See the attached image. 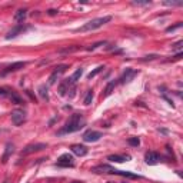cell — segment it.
I'll use <instances>...</instances> for the list:
<instances>
[{
  "label": "cell",
  "instance_id": "obj_1",
  "mask_svg": "<svg viewBox=\"0 0 183 183\" xmlns=\"http://www.w3.org/2000/svg\"><path fill=\"white\" fill-rule=\"evenodd\" d=\"M84 127V119L82 115H79V113H74V115H72L70 119L66 122V125L57 132L59 136H62V134H67V133H73V132H77V130H80V129H83Z\"/></svg>",
  "mask_w": 183,
  "mask_h": 183
},
{
  "label": "cell",
  "instance_id": "obj_2",
  "mask_svg": "<svg viewBox=\"0 0 183 183\" xmlns=\"http://www.w3.org/2000/svg\"><path fill=\"white\" fill-rule=\"evenodd\" d=\"M112 20V17L110 16H103V17H97V19H93V20H90V22H87L86 24H83L82 27H79L76 32H92V30H96V29H99L102 27L103 24H106V23H109Z\"/></svg>",
  "mask_w": 183,
  "mask_h": 183
},
{
  "label": "cell",
  "instance_id": "obj_3",
  "mask_svg": "<svg viewBox=\"0 0 183 183\" xmlns=\"http://www.w3.org/2000/svg\"><path fill=\"white\" fill-rule=\"evenodd\" d=\"M47 145L46 143H33V145H27L24 149L22 150V156H27V154H32V153H36V152H40V150L46 149Z\"/></svg>",
  "mask_w": 183,
  "mask_h": 183
},
{
  "label": "cell",
  "instance_id": "obj_4",
  "mask_svg": "<svg viewBox=\"0 0 183 183\" xmlns=\"http://www.w3.org/2000/svg\"><path fill=\"white\" fill-rule=\"evenodd\" d=\"M56 165L59 167H73L74 166V159H73L72 154L65 153V154H62V156L57 159V163H56Z\"/></svg>",
  "mask_w": 183,
  "mask_h": 183
},
{
  "label": "cell",
  "instance_id": "obj_5",
  "mask_svg": "<svg viewBox=\"0 0 183 183\" xmlns=\"http://www.w3.org/2000/svg\"><path fill=\"white\" fill-rule=\"evenodd\" d=\"M26 120V113L23 110H15L12 112V122L15 126H20Z\"/></svg>",
  "mask_w": 183,
  "mask_h": 183
},
{
  "label": "cell",
  "instance_id": "obj_6",
  "mask_svg": "<svg viewBox=\"0 0 183 183\" xmlns=\"http://www.w3.org/2000/svg\"><path fill=\"white\" fill-rule=\"evenodd\" d=\"M100 137H102V133L100 132H96V130H89L83 134V140L86 143H95L97 142Z\"/></svg>",
  "mask_w": 183,
  "mask_h": 183
},
{
  "label": "cell",
  "instance_id": "obj_7",
  "mask_svg": "<svg viewBox=\"0 0 183 183\" xmlns=\"http://www.w3.org/2000/svg\"><path fill=\"white\" fill-rule=\"evenodd\" d=\"M160 159H162V156L157 152H148L145 156V160L148 165H157L160 162Z\"/></svg>",
  "mask_w": 183,
  "mask_h": 183
},
{
  "label": "cell",
  "instance_id": "obj_8",
  "mask_svg": "<svg viewBox=\"0 0 183 183\" xmlns=\"http://www.w3.org/2000/svg\"><path fill=\"white\" fill-rule=\"evenodd\" d=\"M73 84L74 83H73V80H72L70 77H69V79H65L62 83L59 84V95H60V96H66L69 89H70Z\"/></svg>",
  "mask_w": 183,
  "mask_h": 183
},
{
  "label": "cell",
  "instance_id": "obj_9",
  "mask_svg": "<svg viewBox=\"0 0 183 183\" xmlns=\"http://www.w3.org/2000/svg\"><path fill=\"white\" fill-rule=\"evenodd\" d=\"M136 74H137V72H136V70H133V69H126V72L120 76L119 83H127V82H130Z\"/></svg>",
  "mask_w": 183,
  "mask_h": 183
},
{
  "label": "cell",
  "instance_id": "obj_10",
  "mask_svg": "<svg viewBox=\"0 0 183 183\" xmlns=\"http://www.w3.org/2000/svg\"><path fill=\"white\" fill-rule=\"evenodd\" d=\"M26 29H27L26 26H23V24H17V26H15V27H13V29H12L9 33L6 34V39H7V40H10V39H15L16 36H19L20 33H23Z\"/></svg>",
  "mask_w": 183,
  "mask_h": 183
},
{
  "label": "cell",
  "instance_id": "obj_11",
  "mask_svg": "<svg viewBox=\"0 0 183 183\" xmlns=\"http://www.w3.org/2000/svg\"><path fill=\"white\" fill-rule=\"evenodd\" d=\"M13 152H15V145H13V143H7V145H6V149H4V153H3V156H1V163H3V165L7 163V160H9V157L13 154Z\"/></svg>",
  "mask_w": 183,
  "mask_h": 183
},
{
  "label": "cell",
  "instance_id": "obj_12",
  "mask_svg": "<svg viewBox=\"0 0 183 183\" xmlns=\"http://www.w3.org/2000/svg\"><path fill=\"white\" fill-rule=\"evenodd\" d=\"M70 149H72V152H73L76 156H80V157H83V156H86V154L89 153V149H87L86 146H83V145H73Z\"/></svg>",
  "mask_w": 183,
  "mask_h": 183
},
{
  "label": "cell",
  "instance_id": "obj_13",
  "mask_svg": "<svg viewBox=\"0 0 183 183\" xmlns=\"http://www.w3.org/2000/svg\"><path fill=\"white\" fill-rule=\"evenodd\" d=\"M24 66H26V62H16V63H12V65H9V66L4 69L3 74H6V73H10V72H17V70L23 69Z\"/></svg>",
  "mask_w": 183,
  "mask_h": 183
},
{
  "label": "cell",
  "instance_id": "obj_14",
  "mask_svg": "<svg viewBox=\"0 0 183 183\" xmlns=\"http://www.w3.org/2000/svg\"><path fill=\"white\" fill-rule=\"evenodd\" d=\"M113 170H115V167L109 166V165H99V166H95L92 169V172H95V173H113Z\"/></svg>",
  "mask_w": 183,
  "mask_h": 183
},
{
  "label": "cell",
  "instance_id": "obj_15",
  "mask_svg": "<svg viewBox=\"0 0 183 183\" xmlns=\"http://www.w3.org/2000/svg\"><path fill=\"white\" fill-rule=\"evenodd\" d=\"M112 175H119V176H122V177H129V179H142L139 175H134V173H130V172L117 170V169H115V170H113V173H112Z\"/></svg>",
  "mask_w": 183,
  "mask_h": 183
},
{
  "label": "cell",
  "instance_id": "obj_16",
  "mask_svg": "<svg viewBox=\"0 0 183 183\" xmlns=\"http://www.w3.org/2000/svg\"><path fill=\"white\" fill-rule=\"evenodd\" d=\"M130 156H119V154H110L107 156V160L110 162H115V163H123L125 160H129Z\"/></svg>",
  "mask_w": 183,
  "mask_h": 183
},
{
  "label": "cell",
  "instance_id": "obj_17",
  "mask_svg": "<svg viewBox=\"0 0 183 183\" xmlns=\"http://www.w3.org/2000/svg\"><path fill=\"white\" fill-rule=\"evenodd\" d=\"M9 97H10V100H12V103H15V104H23V103H24V100L22 99L15 90L9 92Z\"/></svg>",
  "mask_w": 183,
  "mask_h": 183
},
{
  "label": "cell",
  "instance_id": "obj_18",
  "mask_svg": "<svg viewBox=\"0 0 183 183\" xmlns=\"http://www.w3.org/2000/svg\"><path fill=\"white\" fill-rule=\"evenodd\" d=\"M27 16V10L26 9H19L16 13H15V20L16 22H23Z\"/></svg>",
  "mask_w": 183,
  "mask_h": 183
},
{
  "label": "cell",
  "instance_id": "obj_19",
  "mask_svg": "<svg viewBox=\"0 0 183 183\" xmlns=\"http://www.w3.org/2000/svg\"><path fill=\"white\" fill-rule=\"evenodd\" d=\"M115 87H116V82H110V83H107L106 89H104V93H103V96H104V97L110 96V95L115 92Z\"/></svg>",
  "mask_w": 183,
  "mask_h": 183
},
{
  "label": "cell",
  "instance_id": "obj_20",
  "mask_svg": "<svg viewBox=\"0 0 183 183\" xmlns=\"http://www.w3.org/2000/svg\"><path fill=\"white\" fill-rule=\"evenodd\" d=\"M39 96L43 100H49V93H47V86L46 84H42L39 87Z\"/></svg>",
  "mask_w": 183,
  "mask_h": 183
},
{
  "label": "cell",
  "instance_id": "obj_21",
  "mask_svg": "<svg viewBox=\"0 0 183 183\" xmlns=\"http://www.w3.org/2000/svg\"><path fill=\"white\" fill-rule=\"evenodd\" d=\"M93 97H95V95H93V90H87V95H86V97H84V100H83L84 106H89V104H92Z\"/></svg>",
  "mask_w": 183,
  "mask_h": 183
},
{
  "label": "cell",
  "instance_id": "obj_22",
  "mask_svg": "<svg viewBox=\"0 0 183 183\" xmlns=\"http://www.w3.org/2000/svg\"><path fill=\"white\" fill-rule=\"evenodd\" d=\"M82 74H83V69H82V67H79V69H76V72L73 73V76H72L70 79L73 80V83H76V82L80 79V76H82Z\"/></svg>",
  "mask_w": 183,
  "mask_h": 183
},
{
  "label": "cell",
  "instance_id": "obj_23",
  "mask_svg": "<svg viewBox=\"0 0 183 183\" xmlns=\"http://www.w3.org/2000/svg\"><path fill=\"white\" fill-rule=\"evenodd\" d=\"M103 69H104V66H99V67H96V69H95L93 72H90V73L87 74V79H93L95 76H97V74H99V73L102 72V70H103Z\"/></svg>",
  "mask_w": 183,
  "mask_h": 183
},
{
  "label": "cell",
  "instance_id": "obj_24",
  "mask_svg": "<svg viewBox=\"0 0 183 183\" xmlns=\"http://www.w3.org/2000/svg\"><path fill=\"white\" fill-rule=\"evenodd\" d=\"M127 143H129L130 146H136V148H137V146L140 145V140H139V137H130V139L127 140Z\"/></svg>",
  "mask_w": 183,
  "mask_h": 183
},
{
  "label": "cell",
  "instance_id": "obj_25",
  "mask_svg": "<svg viewBox=\"0 0 183 183\" xmlns=\"http://www.w3.org/2000/svg\"><path fill=\"white\" fill-rule=\"evenodd\" d=\"M59 76H60L59 73L53 72V73L50 74V77H49V84H54V83H56V80H57V77H59Z\"/></svg>",
  "mask_w": 183,
  "mask_h": 183
},
{
  "label": "cell",
  "instance_id": "obj_26",
  "mask_svg": "<svg viewBox=\"0 0 183 183\" xmlns=\"http://www.w3.org/2000/svg\"><path fill=\"white\" fill-rule=\"evenodd\" d=\"M182 46H183V40H179V42H176V43L172 46V50H173V51H177V50L182 49Z\"/></svg>",
  "mask_w": 183,
  "mask_h": 183
},
{
  "label": "cell",
  "instance_id": "obj_27",
  "mask_svg": "<svg viewBox=\"0 0 183 183\" xmlns=\"http://www.w3.org/2000/svg\"><path fill=\"white\" fill-rule=\"evenodd\" d=\"M66 69H67L66 65H60V66H57L56 69H54V72H56V73H59V74H62V73H65V72H66Z\"/></svg>",
  "mask_w": 183,
  "mask_h": 183
},
{
  "label": "cell",
  "instance_id": "obj_28",
  "mask_svg": "<svg viewBox=\"0 0 183 183\" xmlns=\"http://www.w3.org/2000/svg\"><path fill=\"white\" fill-rule=\"evenodd\" d=\"M67 95H69V99H73V97L76 96V86H74V84L69 89V93H67Z\"/></svg>",
  "mask_w": 183,
  "mask_h": 183
},
{
  "label": "cell",
  "instance_id": "obj_29",
  "mask_svg": "<svg viewBox=\"0 0 183 183\" xmlns=\"http://www.w3.org/2000/svg\"><path fill=\"white\" fill-rule=\"evenodd\" d=\"M79 49V46H73V47H67V49H62L60 53H72V51H76Z\"/></svg>",
  "mask_w": 183,
  "mask_h": 183
},
{
  "label": "cell",
  "instance_id": "obj_30",
  "mask_svg": "<svg viewBox=\"0 0 183 183\" xmlns=\"http://www.w3.org/2000/svg\"><path fill=\"white\" fill-rule=\"evenodd\" d=\"M103 45H106V42H97V43L92 45L90 47H87V50H95V49H97L99 46H103Z\"/></svg>",
  "mask_w": 183,
  "mask_h": 183
},
{
  "label": "cell",
  "instance_id": "obj_31",
  "mask_svg": "<svg viewBox=\"0 0 183 183\" xmlns=\"http://www.w3.org/2000/svg\"><path fill=\"white\" fill-rule=\"evenodd\" d=\"M163 4H166V6H182L183 3L182 1H165Z\"/></svg>",
  "mask_w": 183,
  "mask_h": 183
},
{
  "label": "cell",
  "instance_id": "obj_32",
  "mask_svg": "<svg viewBox=\"0 0 183 183\" xmlns=\"http://www.w3.org/2000/svg\"><path fill=\"white\" fill-rule=\"evenodd\" d=\"M179 27H182V23H177V24H175V26H170V27H167L166 32H173V30H176V29H179Z\"/></svg>",
  "mask_w": 183,
  "mask_h": 183
},
{
  "label": "cell",
  "instance_id": "obj_33",
  "mask_svg": "<svg viewBox=\"0 0 183 183\" xmlns=\"http://www.w3.org/2000/svg\"><path fill=\"white\" fill-rule=\"evenodd\" d=\"M132 4H134V6H148V4H150V1H133Z\"/></svg>",
  "mask_w": 183,
  "mask_h": 183
},
{
  "label": "cell",
  "instance_id": "obj_34",
  "mask_svg": "<svg viewBox=\"0 0 183 183\" xmlns=\"http://www.w3.org/2000/svg\"><path fill=\"white\" fill-rule=\"evenodd\" d=\"M0 96H3V97H4V96H9V93L6 92V89H3V87H0Z\"/></svg>",
  "mask_w": 183,
  "mask_h": 183
},
{
  "label": "cell",
  "instance_id": "obj_35",
  "mask_svg": "<svg viewBox=\"0 0 183 183\" xmlns=\"http://www.w3.org/2000/svg\"><path fill=\"white\" fill-rule=\"evenodd\" d=\"M156 57H157L156 54H150V56H145L143 60H153V59H156Z\"/></svg>",
  "mask_w": 183,
  "mask_h": 183
},
{
  "label": "cell",
  "instance_id": "obj_36",
  "mask_svg": "<svg viewBox=\"0 0 183 183\" xmlns=\"http://www.w3.org/2000/svg\"><path fill=\"white\" fill-rule=\"evenodd\" d=\"M56 13H57V10H54V9H50V10H49V15H51V16H53V15H56Z\"/></svg>",
  "mask_w": 183,
  "mask_h": 183
},
{
  "label": "cell",
  "instance_id": "obj_37",
  "mask_svg": "<svg viewBox=\"0 0 183 183\" xmlns=\"http://www.w3.org/2000/svg\"><path fill=\"white\" fill-rule=\"evenodd\" d=\"M3 183H10V182H9V179H6V180H4Z\"/></svg>",
  "mask_w": 183,
  "mask_h": 183
},
{
  "label": "cell",
  "instance_id": "obj_38",
  "mask_svg": "<svg viewBox=\"0 0 183 183\" xmlns=\"http://www.w3.org/2000/svg\"><path fill=\"white\" fill-rule=\"evenodd\" d=\"M72 183H82V182H72Z\"/></svg>",
  "mask_w": 183,
  "mask_h": 183
}]
</instances>
